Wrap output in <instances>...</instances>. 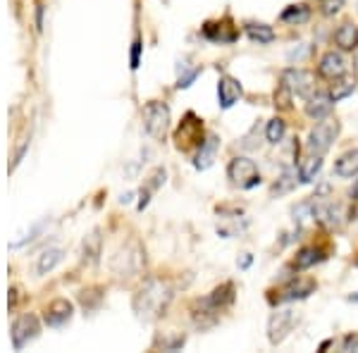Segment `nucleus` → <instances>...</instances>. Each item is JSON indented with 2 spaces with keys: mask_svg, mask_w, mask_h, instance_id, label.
<instances>
[{
  "mask_svg": "<svg viewBox=\"0 0 358 353\" xmlns=\"http://www.w3.org/2000/svg\"><path fill=\"white\" fill-rule=\"evenodd\" d=\"M344 351H358V334H349L344 339Z\"/></svg>",
  "mask_w": 358,
  "mask_h": 353,
  "instance_id": "34",
  "label": "nucleus"
},
{
  "mask_svg": "<svg viewBox=\"0 0 358 353\" xmlns=\"http://www.w3.org/2000/svg\"><path fill=\"white\" fill-rule=\"evenodd\" d=\"M239 98H241V84H239V79L229 77V74L220 77V84H217V103H220V108L222 110H229L236 101H239Z\"/></svg>",
  "mask_w": 358,
  "mask_h": 353,
  "instance_id": "12",
  "label": "nucleus"
},
{
  "mask_svg": "<svg viewBox=\"0 0 358 353\" xmlns=\"http://www.w3.org/2000/svg\"><path fill=\"white\" fill-rule=\"evenodd\" d=\"M72 315H74V305L69 303L67 298H57L45 308L43 320L48 327H65L67 322L72 320Z\"/></svg>",
  "mask_w": 358,
  "mask_h": 353,
  "instance_id": "10",
  "label": "nucleus"
},
{
  "mask_svg": "<svg viewBox=\"0 0 358 353\" xmlns=\"http://www.w3.org/2000/svg\"><path fill=\"white\" fill-rule=\"evenodd\" d=\"M342 5H344V0H320V13L325 17H332L342 10Z\"/></svg>",
  "mask_w": 358,
  "mask_h": 353,
  "instance_id": "29",
  "label": "nucleus"
},
{
  "mask_svg": "<svg viewBox=\"0 0 358 353\" xmlns=\"http://www.w3.org/2000/svg\"><path fill=\"white\" fill-rule=\"evenodd\" d=\"M320 260H325V251L315 246H303L301 251H296V258H294V270H308L317 265Z\"/></svg>",
  "mask_w": 358,
  "mask_h": 353,
  "instance_id": "15",
  "label": "nucleus"
},
{
  "mask_svg": "<svg viewBox=\"0 0 358 353\" xmlns=\"http://www.w3.org/2000/svg\"><path fill=\"white\" fill-rule=\"evenodd\" d=\"M299 322V312L294 308H280L275 310L273 315H270L268 320V339L270 344H282L287 337L292 334V329L296 327Z\"/></svg>",
  "mask_w": 358,
  "mask_h": 353,
  "instance_id": "5",
  "label": "nucleus"
},
{
  "mask_svg": "<svg viewBox=\"0 0 358 353\" xmlns=\"http://www.w3.org/2000/svg\"><path fill=\"white\" fill-rule=\"evenodd\" d=\"M334 43H337L342 50H354L358 45V27L351 24V22L339 24V29L334 31Z\"/></svg>",
  "mask_w": 358,
  "mask_h": 353,
  "instance_id": "17",
  "label": "nucleus"
},
{
  "mask_svg": "<svg viewBox=\"0 0 358 353\" xmlns=\"http://www.w3.org/2000/svg\"><path fill=\"white\" fill-rule=\"evenodd\" d=\"M280 182H282V187H273V194H287V191L294 189V184H296V182H294V175H292V172H285Z\"/></svg>",
  "mask_w": 358,
  "mask_h": 353,
  "instance_id": "32",
  "label": "nucleus"
},
{
  "mask_svg": "<svg viewBox=\"0 0 358 353\" xmlns=\"http://www.w3.org/2000/svg\"><path fill=\"white\" fill-rule=\"evenodd\" d=\"M317 74L325 79H330V82H337V79H342L346 74V60L342 53H334V50H330V53L322 55L320 65H317Z\"/></svg>",
  "mask_w": 358,
  "mask_h": 353,
  "instance_id": "11",
  "label": "nucleus"
},
{
  "mask_svg": "<svg viewBox=\"0 0 358 353\" xmlns=\"http://www.w3.org/2000/svg\"><path fill=\"white\" fill-rule=\"evenodd\" d=\"M334 175L337 177H356L358 175V148L346 150L334 163Z\"/></svg>",
  "mask_w": 358,
  "mask_h": 353,
  "instance_id": "18",
  "label": "nucleus"
},
{
  "mask_svg": "<svg viewBox=\"0 0 358 353\" xmlns=\"http://www.w3.org/2000/svg\"><path fill=\"white\" fill-rule=\"evenodd\" d=\"M199 74H201V67H194L189 74L179 77V79H177V89H189V86H192V84L196 82V77H199Z\"/></svg>",
  "mask_w": 358,
  "mask_h": 353,
  "instance_id": "30",
  "label": "nucleus"
},
{
  "mask_svg": "<svg viewBox=\"0 0 358 353\" xmlns=\"http://www.w3.org/2000/svg\"><path fill=\"white\" fill-rule=\"evenodd\" d=\"M280 20L287 22V24H303V22L310 20V8L306 3L289 5V8H287L285 13L280 15Z\"/></svg>",
  "mask_w": 358,
  "mask_h": 353,
  "instance_id": "23",
  "label": "nucleus"
},
{
  "mask_svg": "<svg viewBox=\"0 0 358 353\" xmlns=\"http://www.w3.org/2000/svg\"><path fill=\"white\" fill-rule=\"evenodd\" d=\"M339 134V122L337 120L325 117L322 122H317L308 134V141H306V150L313 155H325L330 146L334 143V138Z\"/></svg>",
  "mask_w": 358,
  "mask_h": 353,
  "instance_id": "3",
  "label": "nucleus"
},
{
  "mask_svg": "<svg viewBox=\"0 0 358 353\" xmlns=\"http://www.w3.org/2000/svg\"><path fill=\"white\" fill-rule=\"evenodd\" d=\"M129 248H131V244H129V246H124V251H120L117 256H115V260H113V265L122 263V268L115 270L120 277H131V275H136V272L143 268V263H146V258H143V251L138 248V244H136V248H134V253H131Z\"/></svg>",
  "mask_w": 358,
  "mask_h": 353,
  "instance_id": "9",
  "label": "nucleus"
},
{
  "mask_svg": "<svg viewBox=\"0 0 358 353\" xmlns=\"http://www.w3.org/2000/svg\"><path fill=\"white\" fill-rule=\"evenodd\" d=\"M282 84H285L294 96L303 98V101H308V98L315 94V77L310 72H306V69H296V67L285 69V72H282Z\"/></svg>",
  "mask_w": 358,
  "mask_h": 353,
  "instance_id": "6",
  "label": "nucleus"
},
{
  "mask_svg": "<svg viewBox=\"0 0 358 353\" xmlns=\"http://www.w3.org/2000/svg\"><path fill=\"white\" fill-rule=\"evenodd\" d=\"M285 134H287V124H285V120H280V117H273L268 122V127H265V138H268L270 143H282Z\"/></svg>",
  "mask_w": 358,
  "mask_h": 353,
  "instance_id": "25",
  "label": "nucleus"
},
{
  "mask_svg": "<svg viewBox=\"0 0 358 353\" xmlns=\"http://www.w3.org/2000/svg\"><path fill=\"white\" fill-rule=\"evenodd\" d=\"M138 55H141V41H136L131 43V69H136L138 67Z\"/></svg>",
  "mask_w": 358,
  "mask_h": 353,
  "instance_id": "33",
  "label": "nucleus"
},
{
  "mask_svg": "<svg viewBox=\"0 0 358 353\" xmlns=\"http://www.w3.org/2000/svg\"><path fill=\"white\" fill-rule=\"evenodd\" d=\"M320 167H322V155L308 153V158H303L301 165H299V179H301L303 184H310L317 177Z\"/></svg>",
  "mask_w": 358,
  "mask_h": 353,
  "instance_id": "21",
  "label": "nucleus"
},
{
  "mask_svg": "<svg viewBox=\"0 0 358 353\" xmlns=\"http://www.w3.org/2000/svg\"><path fill=\"white\" fill-rule=\"evenodd\" d=\"M165 177H167V175H165L163 167H158V170H155L153 175L148 177V179H151V182H148L146 191H141V201H138V210H143V208L148 206V196H151L153 191L158 189V187H163V184H165Z\"/></svg>",
  "mask_w": 358,
  "mask_h": 353,
  "instance_id": "24",
  "label": "nucleus"
},
{
  "mask_svg": "<svg viewBox=\"0 0 358 353\" xmlns=\"http://www.w3.org/2000/svg\"><path fill=\"white\" fill-rule=\"evenodd\" d=\"M349 301H351V303H358V294H351Z\"/></svg>",
  "mask_w": 358,
  "mask_h": 353,
  "instance_id": "37",
  "label": "nucleus"
},
{
  "mask_svg": "<svg viewBox=\"0 0 358 353\" xmlns=\"http://www.w3.org/2000/svg\"><path fill=\"white\" fill-rule=\"evenodd\" d=\"M201 138H203V124H201V120L194 113H189L177 131V146L179 148L201 146Z\"/></svg>",
  "mask_w": 358,
  "mask_h": 353,
  "instance_id": "8",
  "label": "nucleus"
},
{
  "mask_svg": "<svg viewBox=\"0 0 358 353\" xmlns=\"http://www.w3.org/2000/svg\"><path fill=\"white\" fill-rule=\"evenodd\" d=\"M62 258H65L62 248H48V251H43L36 260V275H48L50 270H55L62 263Z\"/></svg>",
  "mask_w": 358,
  "mask_h": 353,
  "instance_id": "19",
  "label": "nucleus"
},
{
  "mask_svg": "<svg viewBox=\"0 0 358 353\" xmlns=\"http://www.w3.org/2000/svg\"><path fill=\"white\" fill-rule=\"evenodd\" d=\"M356 91V84L354 82H349V79H337V84H332V89H330V98L334 103L337 101H342V98L346 96H351Z\"/></svg>",
  "mask_w": 358,
  "mask_h": 353,
  "instance_id": "27",
  "label": "nucleus"
},
{
  "mask_svg": "<svg viewBox=\"0 0 358 353\" xmlns=\"http://www.w3.org/2000/svg\"><path fill=\"white\" fill-rule=\"evenodd\" d=\"M227 177L239 189H253L261 184V170H258V165L251 158H244V155L234 158L227 165Z\"/></svg>",
  "mask_w": 358,
  "mask_h": 353,
  "instance_id": "4",
  "label": "nucleus"
},
{
  "mask_svg": "<svg viewBox=\"0 0 358 353\" xmlns=\"http://www.w3.org/2000/svg\"><path fill=\"white\" fill-rule=\"evenodd\" d=\"M98 256H101V236H98V231H94V234L86 236V241H84V260L96 263Z\"/></svg>",
  "mask_w": 358,
  "mask_h": 353,
  "instance_id": "26",
  "label": "nucleus"
},
{
  "mask_svg": "<svg viewBox=\"0 0 358 353\" xmlns=\"http://www.w3.org/2000/svg\"><path fill=\"white\" fill-rule=\"evenodd\" d=\"M292 91L287 89L285 84H280L277 86V91H275V106L277 108H282V110H289L292 108Z\"/></svg>",
  "mask_w": 358,
  "mask_h": 353,
  "instance_id": "28",
  "label": "nucleus"
},
{
  "mask_svg": "<svg viewBox=\"0 0 358 353\" xmlns=\"http://www.w3.org/2000/svg\"><path fill=\"white\" fill-rule=\"evenodd\" d=\"M41 332V325H38V317L36 315H22L20 320H15L13 325V346L17 351L24 349L29 341H34Z\"/></svg>",
  "mask_w": 358,
  "mask_h": 353,
  "instance_id": "7",
  "label": "nucleus"
},
{
  "mask_svg": "<svg viewBox=\"0 0 358 353\" xmlns=\"http://www.w3.org/2000/svg\"><path fill=\"white\" fill-rule=\"evenodd\" d=\"M313 289H315V282H292L289 287L282 291V296L277 298L282 303V301H296V298H306V296H310L313 294Z\"/></svg>",
  "mask_w": 358,
  "mask_h": 353,
  "instance_id": "22",
  "label": "nucleus"
},
{
  "mask_svg": "<svg viewBox=\"0 0 358 353\" xmlns=\"http://www.w3.org/2000/svg\"><path fill=\"white\" fill-rule=\"evenodd\" d=\"M246 36L256 43H273L275 41V29L270 24H263V22H248Z\"/></svg>",
  "mask_w": 358,
  "mask_h": 353,
  "instance_id": "20",
  "label": "nucleus"
},
{
  "mask_svg": "<svg viewBox=\"0 0 358 353\" xmlns=\"http://www.w3.org/2000/svg\"><path fill=\"white\" fill-rule=\"evenodd\" d=\"M203 36L213 43H234L236 41V31L227 24H213L208 22L203 27Z\"/></svg>",
  "mask_w": 358,
  "mask_h": 353,
  "instance_id": "16",
  "label": "nucleus"
},
{
  "mask_svg": "<svg viewBox=\"0 0 358 353\" xmlns=\"http://www.w3.org/2000/svg\"><path fill=\"white\" fill-rule=\"evenodd\" d=\"M175 298V289L165 280H148L134 296V312L141 320H155L165 315L170 301Z\"/></svg>",
  "mask_w": 358,
  "mask_h": 353,
  "instance_id": "1",
  "label": "nucleus"
},
{
  "mask_svg": "<svg viewBox=\"0 0 358 353\" xmlns=\"http://www.w3.org/2000/svg\"><path fill=\"white\" fill-rule=\"evenodd\" d=\"M356 62H358V60H356ZM356 72H358V65H356Z\"/></svg>",
  "mask_w": 358,
  "mask_h": 353,
  "instance_id": "38",
  "label": "nucleus"
},
{
  "mask_svg": "<svg viewBox=\"0 0 358 353\" xmlns=\"http://www.w3.org/2000/svg\"><path fill=\"white\" fill-rule=\"evenodd\" d=\"M143 129L155 141H163L170 129V108L163 101H148L143 108Z\"/></svg>",
  "mask_w": 358,
  "mask_h": 353,
  "instance_id": "2",
  "label": "nucleus"
},
{
  "mask_svg": "<svg viewBox=\"0 0 358 353\" xmlns=\"http://www.w3.org/2000/svg\"><path fill=\"white\" fill-rule=\"evenodd\" d=\"M351 199L358 201V179H356V184H354V187H351Z\"/></svg>",
  "mask_w": 358,
  "mask_h": 353,
  "instance_id": "35",
  "label": "nucleus"
},
{
  "mask_svg": "<svg viewBox=\"0 0 358 353\" xmlns=\"http://www.w3.org/2000/svg\"><path fill=\"white\" fill-rule=\"evenodd\" d=\"M248 265H251V256H248V253H246L244 260H241V268H248Z\"/></svg>",
  "mask_w": 358,
  "mask_h": 353,
  "instance_id": "36",
  "label": "nucleus"
},
{
  "mask_svg": "<svg viewBox=\"0 0 358 353\" xmlns=\"http://www.w3.org/2000/svg\"><path fill=\"white\" fill-rule=\"evenodd\" d=\"M332 98L330 94H322V91H315L313 96L308 98V103H306V115L313 120H325L330 117L332 113Z\"/></svg>",
  "mask_w": 358,
  "mask_h": 353,
  "instance_id": "14",
  "label": "nucleus"
},
{
  "mask_svg": "<svg viewBox=\"0 0 358 353\" xmlns=\"http://www.w3.org/2000/svg\"><path fill=\"white\" fill-rule=\"evenodd\" d=\"M217 148H220V138L215 134H208L199 146V153H196V170H208L213 163H215V155H217Z\"/></svg>",
  "mask_w": 358,
  "mask_h": 353,
  "instance_id": "13",
  "label": "nucleus"
},
{
  "mask_svg": "<svg viewBox=\"0 0 358 353\" xmlns=\"http://www.w3.org/2000/svg\"><path fill=\"white\" fill-rule=\"evenodd\" d=\"M184 341H187V337L177 334V337H172V339H163V341H160V346H163L165 351H179L184 346Z\"/></svg>",
  "mask_w": 358,
  "mask_h": 353,
  "instance_id": "31",
  "label": "nucleus"
}]
</instances>
